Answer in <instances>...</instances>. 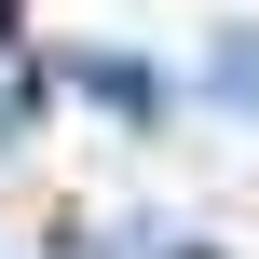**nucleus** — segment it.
Returning a JSON list of instances; mask_svg holds the SVG:
<instances>
[{"mask_svg":"<svg viewBox=\"0 0 259 259\" xmlns=\"http://www.w3.org/2000/svg\"><path fill=\"white\" fill-rule=\"evenodd\" d=\"M96 96H109V109H164V68H137V55H96Z\"/></svg>","mask_w":259,"mask_h":259,"instance_id":"f257e3e1","label":"nucleus"},{"mask_svg":"<svg viewBox=\"0 0 259 259\" xmlns=\"http://www.w3.org/2000/svg\"><path fill=\"white\" fill-rule=\"evenodd\" d=\"M219 96H232V109H259V41H219Z\"/></svg>","mask_w":259,"mask_h":259,"instance_id":"f03ea898","label":"nucleus"}]
</instances>
